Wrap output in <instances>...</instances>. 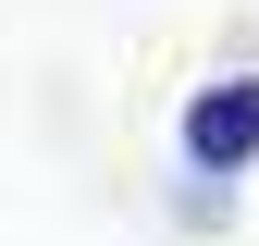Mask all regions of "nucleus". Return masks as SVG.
I'll return each mask as SVG.
<instances>
[{"label":"nucleus","instance_id":"nucleus-1","mask_svg":"<svg viewBox=\"0 0 259 246\" xmlns=\"http://www.w3.org/2000/svg\"><path fill=\"white\" fill-rule=\"evenodd\" d=\"M173 172H210V184H247V172H259V61L185 86V111H173Z\"/></svg>","mask_w":259,"mask_h":246}]
</instances>
